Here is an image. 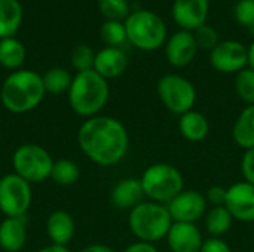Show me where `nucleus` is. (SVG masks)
I'll return each instance as SVG.
<instances>
[{"label":"nucleus","mask_w":254,"mask_h":252,"mask_svg":"<svg viewBox=\"0 0 254 252\" xmlns=\"http://www.w3.org/2000/svg\"><path fill=\"white\" fill-rule=\"evenodd\" d=\"M198 45L192 31L179 30L165 42V56L167 61L176 67L183 68L188 67L196 56Z\"/></svg>","instance_id":"4468645a"},{"label":"nucleus","mask_w":254,"mask_h":252,"mask_svg":"<svg viewBox=\"0 0 254 252\" xmlns=\"http://www.w3.org/2000/svg\"><path fill=\"white\" fill-rule=\"evenodd\" d=\"M33 202L31 184L16 175L6 174L0 178V212L7 218H22Z\"/></svg>","instance_id":"1a4fd4ad"},{"label":"nucleus","mask_w":254,"mask_h":252,"mask_svg":"<svg viewBox=\"0 0 254 252\" xmlns=\"http://www.w3.org/2000/svg\"><path fill=\"white\" fill-rule=\"evenodd\" d=\"M79 252H116L113 248L107 247V245H101V244H92L88 245L85 248H82Z\"/></svg>","instance_id":"e433bc0d"},{"label":"nucleus","mask_w":254,"mask_h":252,"mask_svg":"<svg viewBox=\"0 0 254 252\" xmlns=\"http://www.w3.org/2000/svg\"><path fill=\"white\" fill-rule=\"evenodd\" d=\"M241 174L247 183L254 186V147L244 151L241 159Z\"/></svg>","instance_id":"473e14b6"},{"label":"nucleus","mask_w":254,"mask_h":252,"mask_svg":"<svg viewBox=\"0 0 254 252\" xmlns=\"http://www.w3.org/2000/svg\"><path fill=\"white\" fill-rule=\"evenodd\" d=\"M100 37L107 48H121L128 42L124 21H104L100 28Z\"/></svg>","instance_id":"bb28decb"},{"label":"nucleus","mask_w":254,"mask_h":252,"mask_svg":"<svg viewBox=\"0 0 254 252\" xmlns=\"http://www.w3.org/2000/svg\"><path fill=\"white\" fill-rule=\"evenodd\" d=\"M208 202L205 195L198 190H183L180 192L168 205L170 215L173 221L179 223H196L207 214Z\"/></svg>","instance_id":"9b49d317"},{"label":"nucleus","mask_w":254,"mask_h":252,"mask_svg":"<svg viewBox=\"0 0 254 252\" xmlns=\"http://www.w3.org/2000/svg\"><path fill=\"white\" fill-rule=\"evenodd\" d=\"M179 132L190 143H201L210 134V122L201 111L190 110L179 116Z\"/></svg>","instance_id":"6ab92c4d"},{"label":"nucleus","mask_w":254,"mask_h":252,"mask_svg":"<svg viewBox=\"0 0 254 252\" xmlns=\"http://www.w3.org/2000/svg\"><path fill=\"white\" fill-rule=\"evenodd\" d=\"M140 181L147 201L162 205H168L180 192L185 190V177L182 171L165 162L147 166L143 171Z\"/></svg>","instance_id":"39448f33"},{"label":"nucleus","mask_w":254,"mask_h":252,"mask_svg":"<svg viewBox=\"0 0 254 252\" xmlns=\"http://www.w3.org/2000/svg\"><path fill=\"white\" fill-rule=\"evenodd\" d=\"M249 67L254 70V40L253 43L249 46Z\"/></svg>","instance_id":"58836bf2"},{"label":"nucleus","mask_w":254,"mask_h":252,"mask_svg":"<svg viewBox=\"0 0 254 252\" xmlns=\"http://www.w3.org/2000/svg\"><path fill=\"white\" fill-rule=\"evenodd\" d=\"M122 252H159L156 250V247L153 244H147V242H141V241H135L134 244L128 245Z\"/></svg>","instance_id":"c9c22d12"},{"label":"nucleus","mask_w":254,"mask_h":252,"mask_svg":"<svg viewBox=\"0 0 254 252\" xmlns=\"http://www.w3.org/2000/svg\"><path fill=\"white\" fill-rule=\"evenodd\" d=\"M226 209L232 218L243 223H254V186L246 180L226 189Z\"/></svg>","instance_id":"f8f14e48"},{"label":"nucleus","mask_w":254,"mask_h":252,"mask_svg":"<svg viewBox=\"0 0 254 252\" xmlns=\"http://www.w3.org/2000/svg\"><path fill=\"white\" fill-rule=\"evenodd\" d=\"M247 30L250 31V36H252V37H254V22L252 24V25H250V27H249V28H247Z\"/></svg>","instance_id":"ea45409f"},{"label":"nucleus","mask_w":254,"mask_h":252,"mask_svg":"<svg viewBox=\"0 0 254 252\" xmlns=\"http://www.w3.org/2000/svg\"><path fill=\"white\" fill-rule=\"evenodd\" d=\"M42 80L46 94L61 95L64 92H68L73 82V76L68 70L63 67H52L45 74H42Z\"/></svg>","instance_id":"393cba45"},{"label":"nucleus","mask_w":254,"mask_h":252,"mask_svg":"<svg viewBox=\"0 0 254 252\" xmlns=\"http://www.w3.org/2000/svg\"><path fill=\"white\" fill-rule=\"evenodd\" d=\"M112 203L119 209L131 211L144 201V192L140 178L128 177L121 180L112 190Z\"/></svg>","instance_id":"f3484780"},{"label":"nucleus","mask_w":254,"mask_h":252,"mask_svg":"<svg viewBox=\"0 0 254 252\" xmlns=\"http://www.w3.org/2000/svg\"><path fill=\"white\" fill-rule=\"evenodd\" d=\"M205 199L211 206H223L226 203V189L222 186H211L205 193Z\"/></svg>","instance_id":"72a5a7b5"},{"label":"nucleus","mask_w":254,"mask_h":252,"mask_svg":"<svg viewBox=\"0 0 254 252\" xmlns=\"http://www.w3.org/2000/svg\"><path fill=\"white\" fill-rule=\"evenodd\" d=\"M210 64L223 74H237L249 67V48L238 40H222L210 52Z\"/></svg>","instance_id":"9d476101"},{"label":"nucleus","mask_w":254,"mask_h":252,"mask_svg":"<svg viewBox=\"0 0 254 252\" xmlns=\"http://www.w3.org/2000/svg\"><path fill=\"white\" fill-rule=\"evenodd\" d=\"M74 220L73 217L63 209L54 211L46 220V235L54 245L67 247L74 236Z\"/></svg>","instance_id":"a211bd4d"},{"label":"nucleus","mask_w":254,"mask_h":252,"mask_svg":"<svg viewBox=\"0 0 254 252\" xmlns=\"http://www.w3.org/2000/svg\"><path fill=\"white\" fill-rule=\"evenodd\" d=\"M173 218L167 205L143 201L128 214V226L137 241L156 244L167 238Z\"/></svg>","instance_id":"20e7f679"},{"label":"nucleus","mask_w":254,"mask_h":252,"mask_svg":"<svg viewBox=\"0 0 254 252\" xmlns=\"http://www.w3.org/2000/svg\"><path fill=\"white\" fill-rule=\"evenodd\" d=\"M42 74L33 70L12 71L3 82L0 100L3 107L13 114H24L34 110L45 98Z\"/></svg>","instance_id":"f03ea898"},{"label":"nucleus","mask_w":254,"mask_h":252,"mask_svg":"<svg viewBox=\"0 0 254 252\" xmlns=\"http://www.w3.org/2000/svg\"><path fill=\"white\" fill-rule=\"evenodd\" d=\"M12 166L16 175L30 184H37L51 177L54 159L45 147L27 143L13 151Z\"/></svg>","instance_id":"0eeeda50"},{"label":"nucleus","mask_w":254,"mask_h":252,"mask_svg":"<svg viewBox=\"0 0 254 252\" xmlns=\"http://www.w3.org/2000/svg\"><path fill=\"white\" fill-rule=\"evenodd\" d=\"M98 10L106 21H125L131 13L128 0H98Z\"/></svg>","instance_id":"c85d7f7f"},{"label":"nucleus","mask_w":254,"mask_h":252,"mask_svg":"<svg viewBox=\"0 0 254 252\" xmlns=\"http://www.w3.org/2000/svg\"><path fill=\"white\" fill-rule=\"evenodd\" d=\"M27 242V229L22 218H7L0 223V248L4 252H18Z\"/></svg>","instance_id":"aec40b11"},{"label":"nucleus","mask_w":254,"mask_h":252,"mask_svg":"<svg viewBox=\"0 0 254 252\" xmlns=\"http://www.w3.org/2000/svg\"><path fill=\"white\" fill-rule=\"evenodd\" d=\"M171 252H199L204 244L202 233L195 223L174 221L165 238Z\"/></svg>","instance_id":"2eb2a0df"},{"label":"nucleus","mask_w":254,"mask_h":252,"mask_svg":"<svg viewBox=\"0 0 254 252\" xmlns=\"http://www.w3.org/2000/svg\"><path fill=\"white\" fill-rule=\"evenodd\" d=\"M127 40L137 49L153 52L167 42V25L164 19L147 9H137L124 21Z\"/></svg>","instance_id":"423d86ee"},{"label":"nucleus","mask_w":254,"mask_h":252,"mask_svg":"<svg viewBox=\"0 0 254 252\" xmlns=\"http://www.w3.org/2000/svg\"><path fill=\"white\" fill-rule=\"evenodd\" d=\"M232 140L244 151L254 147V104L246 105L235 119L232 126Z\"/></svg>","instance_id":"412c9836"},{"label":"nucleus","mask_w":254,"mask_h":252,"mask_svg":"<svg viewBox=\"0 0 254 252\" xmlns=\"http://www.w3.org/2000/svg\"><path fill=\"white\" fill-rule=\"evenodd\" d=\"M49 178H52V181L60 186H71L80 178L79 165L70 159H60L54 162Z\"/></svg>","instance_id":"a878e982"},{"label":"nucleus","mask_w":254,"mask_h":252,"mask_svg":"<svg viewBox=\"0 0 254 252\" xmlns=\"http://www.w3.org/2000/svg\"><path fill=\"white\" fill-rule=\"evenodd\" d=\"M25 61V46L15 37L0 40V65L6 70H21Z\"/></svg>","instance_id":"5701e85b"},{"label":"nucleus","mask_w":254,"mask_h":252,"mask_svg":"<svg viewBox=\"0 0 254 252\" xmlns=\"http://www.w3.org/2000/svg\"><path fill=\"white\" fill-rule=\"evenodd\" d=\"M77 144L91 162L103 168H110L127 157L129 134L125 125L116 117L98 114L80 125Z\"/></svg>","instance_id":"f257e3e1"},{"label":"nucleus","mask_w":254,"mask_h":252,"mask_svg":"<svg viewBox=\"0 0 254 252\" xmlns=\"http://www.w3.org/2000/svg\"><path fill=\"white\" fill-rule=\"evenodd\" d=\"M235 92L246 105L254 104V70L250 67L235 74Z\"/></svg>","instance_id":"cd10ccee"},{"label":"nucleus","mask_w":254,"mask_h":252,"mask_svg":"<svg viewBox=\"0 0 254 252\" xmlns=\"http://www.w3.org/2000/svg\"><path fill=\"white\" fill-rule=\"evenodd\" d=\"M234 218L226 206H211L205 214V230L210 238H222L226 235L232 227Z\"/></svg>","instance_id":"b1692460"},{"label":"nucleus","mask_w":254,"mask_h":252,"mask_svg":"<svg viewBox=\"0 0 254 252\" xmlns=\"http://www.w3.org/2000/svg\"><path fill=\"white\" fill-rule=\"evenodd\" d=\"M210 12V0H174L173 19L180 30L195 31L198 27L207 24Z\"/></svg>","instance_id":"ddd939ff"},{"label":"nucleus","mask_w":254,"mask_h":252,"mask_svg":"<svg viewBox=\"0 0 254 252\" xmlns=\"http://www.w3.org/2000/svg\"><path fill=\"white\" fill-rule=\"evenodd\" d=\"M34 252H71L67 247H60V245H54V244H51V245H48V247H43V248H40V250H37V251Z\"/></svg>","instance_id":"4c0bfd02"},{"label":"nucleus","mask_w":254,"mask_h":252,"mask_svg":"<svg viewBox=\"0 0 254 252\" xmlns=\"http://www.w3.org/2000/svg\"><path fill=\"white\" fill-rule=\"evenodd\" d=\"M22 24V6L18 0H0V40L15 37Z\"/></svg>","instance_id":"4be33fe9"},{"label":"nucleus","mask_w":254,"mask_h":252,"mask_svg":"<svg viewBox=\"0 0 254 252\" xmlns=\"http://www.w3.org/2000/svg\"><path fill=\"white\" fill-rule=\"evenodd\" d=\"M158 95L164 107L177 116L193 110L196 102L195 85L182 74L168 73L158 80Z\"/></svg>","instance_id":"6e6552de"},{"label":"nucleus","mask_w":254,"mask_h":252,"mask_svg":"<svg viewBox=\"0 0 254 252\" xmlns=\"http://www.w3.org/2000/svg\"><path fill=\"white\" fill-rule=\"evenodd\" d=\"M95 53L94 49L88 45H77L70 55V62L71 67L77 71H89L94 70V61H95Z\"/></svg>","instance_id":"c756f323"},{"label":"nucleus","mask_w":254,"mask_h":252,"mask_svg":"<svg viewBox=\"0 0 254 252\" xmlns=\"http://www.w3.org/2000/svg\"><path fill=\"white\" fill-rule=\"evenodd\" d=\"M67 95L70 108L77 116L85 119L98 116L109 101V80L94 70L76 73Z\"/></svg>","instance_id":"7ed1b4c3"},{"label":"nucleus","mask_w":254,"mask_h":252,"mask_svg":"<svg viewBox=\"0 0 254 252\" xmlns=\"http://www.w3.org/2000/svg\"><path fill=\"white\" fill-rule=\"evenodd\" d=\"M235 19L240 25L249 28L254 22V0H240L235 4Z\"/></svg>","instance_id":"2f4dec72"},{"label":"nucleus","mask_w":254,"mask_h":252,"mask_svg":"<svg viewBox=\"0 0 254 252\" xmlns=\"http://www.w3.org/2000/svg\"><path fill=\"white\" fill-rule=\"evenodd\" d=\"M128 67V56L121 48H103L95 53L94 71L106 80L116 79L125 73Z\"/></svg>","instance_id":"dca6fc26"},{"label":"nucleus","mask_w":254,"mask_h":252,"mask_svg":"<svg viewBox=\"0 0 254 252\" xmlns=\"http://www.w3.org/2000/svg\"><path fill=\"white\" fill-rule=\"evenodd\" d=\"M193 36H195L198 49H202V50H210L211 52L220 43L217 30L213 25H208V24H204V25L198 27L193 31Z\"/></svg>","instance_id":"7c9ffc66"},{"label":"nucleus","mask_w":254,"mask_h":252,"mask_svg":"<svg viewBox=\"0 0 254 252\" xmlns=\"http://www.w3.org/2000/svg\"><path fill=\"white\" fill-rule=\"evenodd\" d=\"M199 252H232V248L222 238H208L204 239V244Z\"/></svg>","instance_id":"f704fd0d"}]
</instances>
